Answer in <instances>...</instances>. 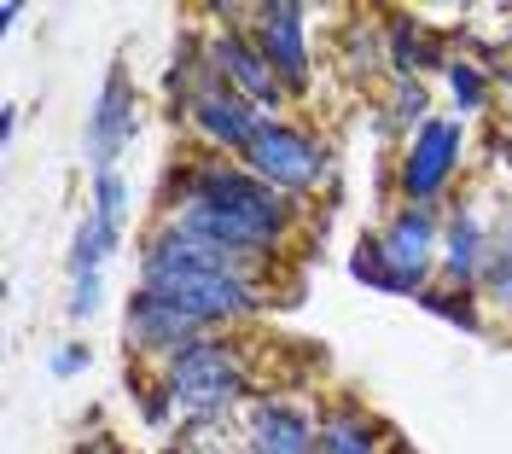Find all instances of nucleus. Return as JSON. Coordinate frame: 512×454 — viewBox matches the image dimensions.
Instances as JSON below:
<instances>
[{
	"label": "nucleus",
	"mask_w": 512,
	"mask_h": 454,
	"mask_svg": "<svg viewBox=\"0 0 512 454\" xmlns=\"http://www.w3.org/2000/svg\"><path fill=\"white\" fill-rule=\"evenodd\" d=\"M158 222L181 227L192 239H210L233 257L280 262V251L303 227V204L274 193L268 181H256L239 158L198 152V158H181L169 169L158 198Z\"/></svg>",
	"instance_id": "1"
},
{
	"label": "nucleus",
	"mask_w": 512,
	"mask_h": 454,
	"mask_svg": "<svg viewBox=\"0 0 512 454\" xmlns=\"http://www.w3.org/2000/svg\"><path fill=\"white\" fill-rule=\"evenodd\" d=\"M134 274H140L134 286L175 303L204 332H233V326L256 321L268 309V292H274V262L233 257V251L210 245V239H192L169 222H152L140 233Z\"/></svg>",
	"instance_id": "2"
},
{
	"label": "nucleus",
	"mask_w": 512,
	"mask_h": 454,
	"mask_svg": "<svg viewBox=\"0 0 512 454\" xmlns=\"http://www.w3.org/2000/svg\"><path fill=\"white\" fill-rule=\"evenodd\" d=\"M152 385H158L175 431L181 425H233L262 396L251 373V350L227 332H210L163 367H152Z\"/></svg>",
	"instance_id": "3"
},
{
	"label": "nucleus",
	"mask_w": 512,
	"mask_h": 454,
	"mask_svg": "<svg viewBox=\"0 0 512 454\" xmlns=\"http://www.w3.org/2000/svg\"><path fill=\"white\" fill-rule=\"evenodd\" d=\"M169 117L187 123L192 140L216 158H245L256 146V134L268 129L274 117H262L251 99H239L216 70L204 65V47L187 41L169 65Z\"/></svg>",
	"instance_id": "4"
},
{
	"label": "nucleus",
	"mask_w": 512,
	"mask_h": 454,
	"mask_svg": "<svg viewBox=\"0 0 512 454\" xmlns=\"http://www.w3.org/2000/svg\"><path fill=\"white\" fill-rule=\"evenodd\" d=\"M466 163H472V123L437 111L390 158L396 204H443V198H454V187L466 181Z\"/></svg>",
	"instance_id": "5"
},
{
	"label": "nucleus",
	"mask_w": 512,
	"mask_h": 454,
	"mask_svg": "<svg viewBox=\"0 0 512 454\" xmlns=\"http://www.w3.org/2000/svg\"><path fill=\"white\" fill-rule=\"evenodd\" d=\"M239 12H251V6H216V24L198 35V47H204V65L222 76L227 88L239 99H251L262 117H286V82H280V70L268 65V53L256 47V35H251V18H239Z\"/></svg>",
	"instance_id": "6"
},
{
	"label": "nucleus",
	"mask_w": 512,
	"mask_h": 454,
	"mask_svg": "<svg viewBox=\"0 0 512 454\" xmlns=\"http://www.w3.org/2000/svg\"><path fill=\"white\" fill-rule=\"evenodd\" d=\"M245 169H251L256 181H268L274 193L297 198V204H309V198L326 187V175H332V146L320 140L309 123H291V117H274L268 129L256 134V146L245 152Z\"/></svg>",
	"instance_id": "7"
},
{
	"label": "nucleus",
	"mask_w": 512,
	"mask_h": 454,
	"mask_svg": "<svg viewBox=\"0 0 512 454\" xmlns=\"http://www.w3.org/2000/svg\"><path fill=\"white\" fill-rule=\"evenodd\" d=\"M251 35H256V47L268 53V65L280 70V82H286V94L291 99H309L315 94V12L303 6V0H256L251 12Z\"/></svg>",
	"instance_id": "8"
},
{
	"label": "nucleus",
	"mask_w": 512,
	"mask_h": 454,
	"mask_svg": "<svg viewBox=\"0 0 512 454\" xmlns=\"http://www.w3.org/2000/svg\"><path fill=\"white\" fill-rule=\"evenodd\" d=\"M373 245L384 251L390 274L402 280V297H419L437 286V262H443V210L437 204H396L379 227Z\"/></svg>",
	"instance_id": "9"
},
{
	"label": "nucleus",
	"mask_w": 512,
	"mask_h": 454,
	"mask_svg": "<svg viewBox=\"0 0 512 454\" xmlns=\"http://www.w3.org/2000/svg\"><path fill=\"white\" fill-rule=\"evenodd\" d=\"M140 140V88L128 65H111L105 82H99L94 105H88V129H82V152H88V169L105 175V169H123L128 146Z\"/></svg>",
	"instance_id": "10"
},
{
	"label": "nucleus",
	"mask_w": 512,
	"mask_h": 454,
	"mask_svg": "<svg viewBox=\"0 0 512 454\" xmlns=\"http://www.w3.org/2000/svg\"><path fill=\"white\" fill-rule=\"evenodd\" d=\"M320 443V414L262 390L251 408L233 420V454H315Z\"/></svg>",
	"instance_id": "11"
},
{
	"label": "nucleus",
	"mask_w": 512,
	"mask_h": 454,
	"mask_svg": "<svg viewBox=\"0 0 512 454\" xmlns=\"http://www.w3.org/2000/svg\"><path fill=\"white\" fill-rule=\"evenodd\" d=\"M489 233H495V198L489 193H460L443 210V262H437V280L460 286V292H478L483 262H489Z\"/></svg>",
	"instance_id": "12"
},
{
	"label": "nucleus",
	"mask_w": 512,
	"mask_h": 454,
	"mask_svg": "<svg viewBox=\"0 0 512 454\" xmlns=\"http://www.w3.org/2000/svg\"><path fill=\"white\" fill-rule=\"evenodd\" d=\"M198 338H210L198 321H187L175 303H163L158 292H146V286H134L123 303V344L134 361H152V367H163L169 356H181L187 344H198Z\"/></svg>",
	"instance_id": "13"
},
{
	"label": "nucleus",
	"mask_w": 512,
	"mask_h": 454,
	"mask_svg": "<svg viewBox=\"0 0 512 454\" xmlns=\"http://www.w3.org/2000/svg\"><path fill=\"white\" fill-rule=\"evenodd\" d=\"M448 53H454V47L437 35L431 18H419L414 6H390V12H384V65H390V76H419V82H431V76H443Z\"/></svg>",
	"instance_id": "14"
},
{
	"label": "nucleus",
	"mask_w": 512,
	"mask_h": 454,
	"mask_svg": "<svg viewBox=\"0 0 512 454\" xmlns=\"http://www.w3.org/2000/svg\"><path fill=\"white\" fill-rule=\"evenodd\" d=\"M443 94L448 105H454V117L460 123H472V117H489L495 111V99H501V70L489 65V59H478V53H466V47H454L443 65Z\"/></svg>",
	"instance_id": "15"
},
{
	"label": "nucleus",
	"mask_w": 512,
	"mask_h": 454,
	"mask_svg": "<svg viewBox=\"0 0 512 454\" xmlns=\"http://www.w3.org/2000/svg\"><path fill=\"white\" fill-rule=\"evenodd\" d=\"M332 65L344 70V82H355V88L384 82V76H390V65H384V18H373V12H350V18L338 24Z\"/></svg>",
	"instance_id": "16"
},
{
	"label": "nucleus",
	"mask_w": 512,
	"mask_h": 454,
	"mask_svg": "<svg viewBox=\"0 0 512 454\" xmlns=\"http://www.w3.org/2000/svg\"><path fill=\"white\" fill-rule=\"evenodd\" d=\"M315 454H384V425L373 420L367 402L338 396L320 408V443Z\"/></svg>",
	"instance_id": "17"
},
{
	"label": "nucleus",
	"mask_w": 512,
	"mask_h": 454,
	"mask_svg": "<svg viewBox=\"0 0 512 454\" xmlns=\"http://www.w3.org/2000/svg\"><path fill=\"white\" fill-rule=\"evenodd\" d=\"M437 117V99H431V82L419 76H384V99H379V129L402 146L419 123Z\"/></svg>",
	"instance_id": "18"
},
{
	"label": "nucleus",
	"mask_w": 512,
	"mask_h": 454,
	"mask_svg": "<svg viewBox=\"0 0 512 454\" xmlns=\"http://www.w3.org/2000/svg\"><path fill=\"white\" fill-rule=\"evenodd\" d=\"M478 297L483 309L512 321V193L495 198V233H489V262H483Z\"/></svg>",
	"instance_id": "19"
},
{
	"label": "nucleus",
	"mask_w": 512,
	"mask_h": 454,
	"mask_svg": "<svg viewBox=\"0 0 512 454\" xmlns=\"http://www.w3.org/2000/svg\"><path fill=\"white\" fill-rule=\"evenodd\" d=\"M117 251H123V239H117V233H105L94 216H82L76 233H70V251H64V274H70V280H94V274L111 268Z\"/></svg>",
	"instance_id": "20"
},
{
	"label": "nucleus",
	"mask_w": 512,
	"mask_h": 454,
	"mask_svg": "<svg viewBox=\"0 0 512 454\" xmlns=\"http://www.w3.org/2000/svg\"><path fill=\"white\" fill-rule=\"evenodd\" d=\"M128 210H134V187H128L123 169H105V175H94V187H88V216H94L105 233L128 239Z\"/></svg>",
	"instance_id": "21"
},
{
	"label": "nucleus",
	"mask_w": 512,
	"mask_h": 454,
	"mask_svg": "<svg viewBox=\"0 0 512 454\" xmlns=\"http://www.w3.org/2000/svg\"><path fill=\"white\" fill-rule=\"evenodd\" d=\"M425 315H437V321L460 326V332H483V297L478 292H460V286H425V292L414 297Z\"/></svg>",
	"instance_id": "22"
},
{
	"label": "nucleus",
	"mask_w": 512,
	"mask_h": 454,
	"mask_svg": "<svg viewBox=\"0 0 512 454\" xmlns=\"http://www.w3.org/2000/svg\"><path fill=\"white\" fill-rule=\"evenodd\" d=\"M350 280H355V286H367V292H379V297H402V280L390 274V262H384V251L373 245V233H361V239H355Z\"/></svg>",
	"instance_id": "23"
},
{
	"label": "nucleus",
	"mask_w": 512,
	"mask_h": 454,
	"mask_svg": "<svg viewBox=\"0 0 512 454\" xmlns=\"http://www.w3.org/2000/svg\"><path fill=\"white\" fill-rule=\"evenodd\" d=\"M88 367H94V350H88L82 338H64V344L47 350V373H53V379H82Z\"/></svg>",
	"instance_id": "24"
},
{
	"label": "nucleus",
	"mask_w": 512,
	"mask_h": 454,
	"mask_svg": "<svg viewBox=\"0 0 512 454\" xmlns=\"http://www.w3.org/2000/svg\"><path fill=\"white\" fill-rule=\"evenodd\" d=\"M99 303H105V274H94V280H70V297H64V315H70V321H94Z\"/></svg>",
	"instance_id": "25"
},
{
	"label": "nucleus",
	"mask_w": 512,
	"mask_h": 454,
	"mask_svg": "<svg viewBox=\"0 0 512 454\" xmlns=\"http://www.w3.org/2000/svg\"><path fill=\"white\" fill-rule=\"evenodd\" d=\"M70 454H128V443L117 437V431H88V437L70 443Z\"/></svg>",
	"instance_id": "26"
},
{
	"label": "nucleus",
	"mask_w": 512,
	"mask_h": 454,
	"mask_svg": "<svg viewBox=\"0 0 512 454\" xmlns=\"http://www.w3.org/2000/svg\"><path fill=\"white\" fill-rule=\"evenodd\" d=\"M495 117H501V129H512V59L501 65V99H495Z\"/></svg>",
	"instance_id": "27"
},
{
	"label": "nucleus",
	"mask_w": 512,
	"mask_h": 454,
	"mask_svg": "<svg viewBox=\"0 0 512 454\" xmlns=\"http://www.w3.org/2000/svg\"><path fill=\"white\" fill-rule=\"evenodd\" d=\"M12 134H18V105L0 111V146H12Z\"/></svg>",
	"instance_id": "28"
},
{
	"label": "nucleus",
	"mask_w": 512,
	"mask_h": 454,
	"mask_svg": "<svg viewBox=\"0 0 512 454\" xmlns=\"http://www.w3.org/2000/svg\"><path fill=\"white\" fill-rule=\"evenodd\" d=\"M18 18H24V6H18V0H6V6H0V30H18Z\"/></svg>",
	"instance_id": "29"
}]
</instances>
